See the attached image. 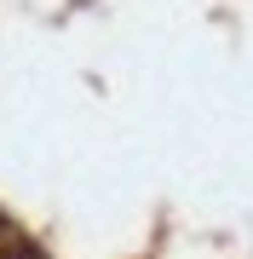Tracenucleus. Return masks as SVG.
I'll use <instances>...</instances> for the list:
<instances>
[{"instance_id":"1","label":"nucleus","mask_w":253,"mask_h":259,"mask_svg":"<svg viewBox=\"0 0 253 259\" xmlns=\"http://www.w3.org/2000/svg\"><path fill=\"white\" fill-rule=\"evenodd\" d=\"M0 259H52V253L40 248V242L29 236V231H23L18 219H12L6 207H0Z\"/></svg>"}]
</instances>
